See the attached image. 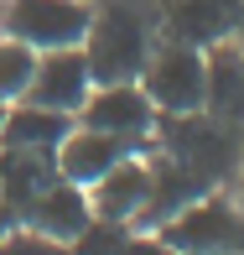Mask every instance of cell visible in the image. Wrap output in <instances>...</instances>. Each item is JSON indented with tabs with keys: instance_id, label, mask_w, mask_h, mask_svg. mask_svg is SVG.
I'll use <instances>...</instances> for the list:
<instances>
[{
	"instance_id": "cell-4",
	"label": "cell",
	"mask_w": 244,
	"mask_h": 255,
	"mask_svg": "<svg viewBox=\"0 0 244 255\" xmlns=\"http://www.w3.org/2000/svg\"><path fill=\"white\" fill-rule=\"evenodd\" d=\"M156 235L177 255H244V208L224 188H213L177 219H166Z\"/></svg>"
},
{
	"instance_id": "cell-13",
	"label": "cell",
	"mask_w": 244,
	"mask_h": 255,
	"mask_svg": "<svg viewBox=\"0 0 244 255\" xmlns=\"http://www.w3.org/2000/svg\"><path fill=\"white\" fill-rule=\"evenodd\" d=\"M88 193L78 188V182H63V177H52L47 188L31 198V208L21 214V224H31V229H42V235H52V240H68L73 245L78 235L88 229Z\"/></svg>"
},
{
	"instance_id": "cell-9",
	"label": "cell",
	"mask_w": 244,
	"mask_h": 255,
	"mask_svg": "<svg viewBox=\"0 0 244 255\" xmlns=\"http://www.w3.org/2000/svg\"><path fill=\"white\" fill-rule=\"evenodd\" d=\"M146 188H151L146 151H130L125 161H114L94 188H83L88 193V214L104 219V224H135L141 208H146Z\"/></svg>"
},
{
	"instance_id": "cell-8",
	"label": "cell",
	"mask_w": 244,
	"mask_h": 255,
	"mask_svg": "<svg viewBox=\"0 0 244 255\" xmlns=\"http://www.w3.org/2000/svg\"><path fill=\"white\" fill-rule=\"evenodd\" d=\"M146 167H151V188H146V208H141V219H135V229H161L187 203H197L203 193H213L203 177H192L182 161H171L166 151H156V146H146Z\"/></svg>"
},
{
	"instance_id": "cell-19",
	"label": "cell",
	"mask_w": 244,
	"mask_h": 255,
	"mask_svg": "<svg viewBox=\"0 0 244 255\" xmlns=\"http://www.w3.org/2000/svg\"><path fill=\"white\" fill-rule=\"evenodd\" d=\"M234 47H239V57H244V0H239V26H234Z\"/></svg>"
},
{
	"instance_id": "cell-3",
	"label": "cell",
	"mask_w": 244,
	"mask_h": 255,
	"mask_svg": "<svg viewBox=\"0 0 244 255\" xmlns=\"http://www.w3.org/2000/svg\"><path fill=\"white\" fill-rule=\"evenodd\" d=\"M135 84L146 89V99L156 104V115H197L208 99V63L203 47H187V42H171L161 37L151 47L146 68Z\"/></svg>"
},
{
	"instance_id": "cell-6",
	"label": "cell",
	"mask_w": 244,
	"mask_h": 255,
	"mask_svg": "<svg viewBox=\"0 0 244 255\" xmlns=\"http://www.w3.org/2000/svg\"><path fill=\"white\" fill-rule=\"evenodd\" d=\"M78 125L104 130V135H120L135 151H146L151 130H156V104L146 99L141 84H94L88 99H83V110H78Z\"/></svg>"
},
{
	"instance_id": "cell-1",
	"label": "cell",
	"mask_w": 244,
	"mask_h": 255,
	"mask_svg": "<svg viewBox=\"0 0 244 255\" xmlns=\"http://www.w3.org/2000/svg\"><path fill=\"white\" fill-rule=\"evenodd\" d=\"M151 47H156V16L141 0L94 5V21H88V37H83V57H88L94 84H135Z\"/></svg>"
},
{
	"instance_id": "cell-18",
	"label": "cell",
	"mask_w": 244,
	"mask_h": 255,
	"mask_svg": "<svg viewBox=\"0 0 244 255\" xmlns=\"http://www.w3.org/2000/svg\"><path fill=\"white\" fill-rule=\"evenodd\" d=\"M0 255H73L68 240H52L31 224H5L0 229Z\"/></svg>"
},
{
	"instance_id": "cell-2",
	"label": "cell",
	"mask_w": 244,
	"mask_h": 255,
	"mask_svg": "<svg viewBox=\"0 0 244 255\" xmlns=\"http://www.w3.org/2000/svg\"><path fill=\"white\" fill-rule=\"evenodd\" d=\"M239 141H244L239 125L213 120L208 110H197V115H156V130H151V146L166 151L171 161H182L208 188H229V182H234Z\"/></svg>"
},
{
	"instance_id": "cell-20",
	"label": "cell",
	"mask_w": 244,
	"mask_h": 255,
	"mask_svg": "<svg viewBox=\"0 0 244 255\" xmlns=\"http://www.w3.org/2000/svg\"><path fill=\"white\" fill-rule=\"evenodd\" d=\"M234 177H239V208H244V141H239V172Z\"/></svg>"
},
{
	"instance_id": "cell-5",
	"label": "cell",
	"mask_w": 244,
	"mask_h": 255,
	"mask_svg": "<svg viewBox=\"0 0 244 255\" xmlns=\"http://www.w3.org/2000/svg\"><path fill=\"white\" fill-rule=\"evenodd\" d=\"M94 5L88 0H5L0 5V37L26 42L31 52L83 47Z\"/></svg>"
},
{
	"instance_id": "cell-10",
	"label": "cell",
	"mask_w": 244,
	"mask_h": 255,
	"mask_svg": "<svg viewBox=\"0 0 244 255\" xmlns=\"http://www.w3.org/2000/svg\"><path fill=\"white\" fill-rule=\"evenodd\" d=\"M234 26H239V0H166V10H161V37L203 52L213 42H229Z\"/></svg>"
},
{
	"instance_id": "cell-16",
	"label": "cell",
	"mask_w": 244,
	"mask_h": 255,
	"mask_svg": "<svg viewBox=\"0 0 244 255\" xmlns=\"http://www.w3.org/2000/svg\"><path fill=\"white\" fill-rule=\"evenodd\" d=\"M73 255H177L156 229H135V224H104L88 219V229L73 240Z\"/></svg>"
},
{
	"instance_id": "cell-11",
	"label": "cell",
	"mask_w": 244,
	"mask_h": 255,
	"mask_svg": "<svg viewBox=\"0 0 244 255\" xmlns=\"http://www.w3.org/2000/svg\"><path fill=\"white\" fill-rule=\"evenodd\" d=\"M130 151H135L130 141H120V135H104V130H88V125L73 120V130L63 135V146L52 151V161H57V177H63V182L94 188L104 172H109L114 161H125Z\"/></svg>"
},
{
	"instance_id": "cell-7",
	"label": "cell",
	"mask_w": 244,
	"mask_h": 255,
	"mask_svg": "<svg viewBox=\"0 0 244 255\" xmlns=\"http://www.w3.org/2000/svg\"><path fill=\"white\" fill-rule=\"evenodd\" d=\"M88 89H94V73H88L83 47H52V52H37V73H31V89H26L31 104L57 110V115H73V120H78V110H83Z\"/></svg>"
},
{
	"instance_id": "cell-15",
	"label": "cell",
	"mask_w": 244,
	"mask_h": 255,
	"mask_svg": "<svg viewBox=\"0 0 244 255\" xmlns=\"http://www.w3.org/2000/svg\"><path fill=\"white\" fill-rule=\"evenodd\" d=\"M203 63H208V99H203V110L213 115V120H224V125H244V57L234 47V37L213 42V47L203 52Z\"/></svg>"
},
{
	"instance_id": "cell-17",
	"label": "cell",
	"mask_w": 244,
	"mask_h": 255,
	"mask_svg": "<svg viewBox=\"0 0 244 255\" xmlns=\"http://www.w3.org/2000/svg\"><path fill=\"white\" fill-rule=\"evenodd\" d=\"M31 73H37V52L16 37H0V104H16L26 99Z\"/></svg>"
},
{
	"instance_id": "cell-21",
	"label": "cell",
	"mask_w": 244,
	"mask_h": 255,
	"mask_svg": "<svg viewBox=\"0 0 244 255\" xmlns=\"http://www.w3.org/2000/svg\"><path fill=\"white\" fill-rule=\"evenodd\" d=\"M0 125H5V104H0Z\"/></svg>"
},
{
	"instance_id": "cell-22",
	"label": "cell",
	"mask_w": 244,
	"mask_h": 255,
	"mask_svg": "<svg viewBox=\"0 0 244 255\" xmlns=\"http://www.w3.org/2000/svg\"><path fill=\"white\" fill-rule=\"evenodd\" d=\"M0 5H5V0H0Z\"/></svg>"
},
{
	"instance_id": "cell-14",
	"label": "cell",
	"mask_w": 244,
	"mask_h": 255,
	"mask_svg": "<svg viewBox=\"0 0 244 255\" xmlns=\"http://www.w3.org/2000/svg\"><path fill=\"white\" fill-rule=\"evenodd\" d=\"M73 130V115H57V110H42L31 99H16L5 104V125H0V146L10 151H57L63 135Z\"/></svg>"
},
{
	"instance_id": "cell-12",
	"label": "cell",
	"mask_w": 244,
	"mask_h": 255,
	"mask_svg": "<svg viewBox=\"0 0 244 255\" xmlns=\"http://www.w3.org/2000/svg\"><path fill=\"white\" fill-rule=\"evenodd\" d=\"M52 177H57V161L47 151H10V146H0V229L21 224V214L31 208V198Z\"/></svg>"
}]
</instances>
